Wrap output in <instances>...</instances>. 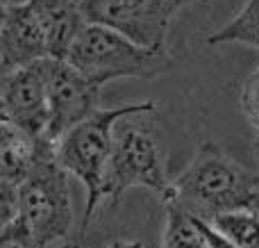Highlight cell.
Returning <instances> with one entry per match:
<instances>
[{"mask_svg":"<svg viewBox=\"0 0 259 248\" xmlns=\"http://www.w3.org/2000/svg\"><path fill=\"white\" fill-rule=\"evenodd\" d=\"M168 203L205 221L237 210L259 214V173L237 162L219 144L205 141L173 178V191L164 205Z\"/></svg>","mask_w":259,"mask_h":248,"instance_id":"obj_1","label":"cell"},{"mask_svg":"<svg viewBox=\"0 0 259 248\" xmlns=\"http://www.w3.org/2000/svg\"><path fill=\"white\" fill-rule=\"evenodd\" d=\"M157 109L127 114L114 128L112 155L105 173L103 203H116L130 189H148L161 203L170 198L173 178L168 176V157Z\"/></svg>","mask_w":259,"mask_h":248,"instance_id":"obj_2","label":"cell"},{"mask_svg":"<svg viewBox=\"0 0 259 248\" xmlns=\"http://www.w3.org/2000/svg\"><path fill=\"white\" fill-rule=\"evenodd\" d=\"M62 59L98 87L127 77L152 80L173 62L168 50L148 48L114 27L89 21L73 36Z\"/></svg>","mask_w":259,"mask_h":248,"instance_id":"obj_3","label":"cell"},{"mask_svg":"<svg viewBox=\"0 0 259 248\" xmlns=\"http://www.w3.org/2000/svg\"><path fill=\"white\" fill-rule=\"evenodd\" d=\"M150 109H157V105L152 100L127 103L118 105V107H100L89 118H84L75 128H71L55 144V157L62 164V169L84 185L87 212L82 230H87L98 205L103 203L105 173H107L109 155H112V139L116 123L127 114L150 112Z\"/></svg>","mask_w":259,"mask_h":248,"instance_id":"obj_4","label":"cell"},{"mask_svg":"<svg viewBox=\"0 0 259 248\" xmlns=\"http://www.w3.org/2000/svg\"><path fill=\"white\" fill-rule=\"evenodd\" d=\"M18 219L32 232L39 248L68 244L73 230V205L68 173L55 157V144L41 141L39 157L18 185Z\"/></svg>","mask_w":259,"mask_h":248,"instance_id":"obj_5","label":"cell"},{"mask_svg":"<svg viewBox=\"0 0 259 248\" xmlns=\"http://www.w3.org/2000/svg\"><path fill=\"white\" fill-rule=\"evenodd\" d=\"M198 0H82V14L89 23L109 25L137 44L166 50L170 23L180 9Z\"/></svg>","mask_w":259,"mask_h":248,"instance_id":"obj_6","label":"cell"},{"mask_svg":"<svg viewBox=\"0 0 259 248\" xmlns=\"http://www.w3.org/2000/svg\"><path fill=\"white\" fill-rule=\"evenodd\" d=\"M53 57L14 68L0 89V118L25 130L34 139L48 132V75Z\"/></svg>","mask_w":259,"mask_h":248,"instance_id":"obj_7","label":"cell"},{"mask_svg":"<svg viewBox=\"0 0 259 248\" xmlns=\"http://www.w3.org/2000/svg\"><path fill=\"white\" fill-rule=\"evenodd\" d=\"M100 109V87L87 80L64 59L50 64L48 75V132L46 139L57 144L71 128Z\"/></svg>","mask_w":259,"mask_h":248,"instance_id":"obj_8","label":"cell"},{"mask_svg":"<svg viewBox=\"0 0 259 248\" xmlns=\"http://www.w3.org/2000/svg\"><path fill=\"white\" fill-rule=\"evenodd\" d=\"M46 57H53L50 41L30 5L25 0L7 5L3 18H0V59L3 64L9 71H14L18 66H25V64Z\"/></svg>","mask_w":259,"mask_h":248,"instance_id":"obj_9","label":"cell"},{"mask_svg":"<svg viewBox=\"0 0 259 248\" xmlns=\"http://www.w3.org/2000/svg\"><path fill=\"white\" fill-rule=\"evenodd\" d=\"M25 3L30 5V9L48 34L53 57L62 59L73 36L87 23L80 3L75 0H25Z\"/></svg>","mask_w":259,"mask_h":248,"instance_id":"obj_10","label":"cell"},{"mask_svg":"<svg viewBox=\"0 0 259 248\" xmlns=\"http://www.w3.org/2000/svg\"><path fill=\"white\" fill-rule=\"evenodd\" d=\"M41 141L0 118V180L21 185L39 157Z\"/></svg>","mask_w":259,"mask_h":248,"instance_id":"obj_11","label":"cell"},{"mask_svg":"<svg viewBox=\"0 0 259 248\" xmlns=\"http://www.w3.org/2000/svg\"><path fill=\"white\" fill-rule=\"evenodd\" d=\"M207 44H246L259 50V0H246L237 16L207 36Z\"/></svg>","mask_w":259,"mask_h":248,"instance_id":"obj_12","label":"cell"},{"mask_svg":"<svg viewBox=\"0 0 259 248\" xmlns=\"http://www.w3.org/2000/svg\"><path fill=\"white\" fill-rule=\"evenodd\" d=\"M161 248H209L205 235L189 212L178 205H166V226Z\"/></svg>","mask_w":259,"mask_h":248,"instance_id":"obj_13","label":"cell"},{"mask_svg":"<svg viewBox=\"0 0 259 248\" xmlns=\"http://www.w3.org/2000/svg\"><path fill=\"white\" fill-rule=\"evenodd\" d=\"M209 223L219 232H223L237 248H259V214L237 210V212L219 214Z\"/></svg>","mask_w":259,"mask_h":248,"instance_id":"obj_14","label":"cell"},{"mask_svg":"<svg viewBox=\"0 0 259 248\" xmlns=\"http://www.w3.org/2000/svg\"><path fill=\"white\" fill-rule=\"evenodd\" d=\"M241 105H243V112H246L252 130H255V135H259V64L255 71L248 75L246 85H243Z\"/></svg>","mask_w":259,"mask_h":248,"instance_id":"obj_15","label":"cell"},{"mask_svg":"<svg viewBox=\"0 0 259 248\" xmlns=\"http://www.w3.org/2000/svg\"><path fill=\"white\" fill-rule=\"evenodd\" d=\"M0 248H39L32 237V232L25 228L21 219H14L9 226L0 230Z\"/></svg>","mask_w":259,"mask_h":248,"instance_id":"obj_16","label":"cell"},{"mask_svg":"<svg viewBox=\"0 0 259 248\" xmlns=\"http://www.w3.org/2000/svg\"><path fill=\"white\" fill-rule=\"evenodd\" d=\"M18 217V185L0 180V230Z\"/></svg>","mask_w":259,"mask_h":248,"instance_id":"obj_17","label":"cell"},{"mask_svg":"<svg viewBox=\"0 0 259 248\" xmlns=\"http://www.w3.org/2000/svg\"><path fill=\"white\" fill-rule=\"evenodd\" d=\"M73 248H80V246L73 244ZM107 248H146V246H143L141 241H112Z\"/></svg>","mask_w":259,"mask_h":248,"instance_id":"obj_18","label":"cell"},{"mask_svg":"<svg viewBox=\"0 0 259 248\" xmlns=\"http://www.w3.org/2000/svg\"><path fill=\"white\" fill-rule=\"evenodd\" d=\"M9 73H12V71H9V68L3 64V59H0V89H3V85H5V80H7Z\"/></svg>","mask_w":259,"mask_h":248,"instance_id":"obj_19","label":"cell"},{"mask_svg":"<svg viewBox=\"0 0 259 248\" xmlns=\"http://www.w3.org/2000/svg\"><path fill=\"white\" fill-rule=\"evenodd\" d=\"M255 150H257V157H259V135H255Z\"/></svg>","mask_w":259,"mask_h":248,"instance_id":"obj_20","label":"cell"},{"mask_svg":"<svg viewBox=\"0 0 259 248\" xmlns=\"http://www.w3.org/2000/svg\"><path fill=\"white\" fill-rule=\"evenodd\" d=\"M75 3H80V5H82V0H75Z\"/></svg>","mask_w":259,"mask_h":248,"instance_id":"obj_21","label":"cell"}]
</instances>
